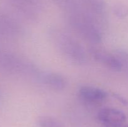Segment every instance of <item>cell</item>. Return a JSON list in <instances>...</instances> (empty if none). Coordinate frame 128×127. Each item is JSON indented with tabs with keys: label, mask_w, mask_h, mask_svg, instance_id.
Here are the masks:
<instances>
[{
	"label": "cell",
	"mask_w": 128,
	"mask_h": 127,
	"mask_svg": "<svg viewBox=\"0 0 128 127\" xmlns=\"http://www.w3.org/2000/svg\"><path fill=\"white\" fill-rule=\"evenodd\" d=\"M113 97H115L116 99L118 100V101H120L121 103L124 105H127L128 104V101L124 98L122 96H121V95L118 94V93H114L113 94Z\"/></svg>",
	"instance_id": "cell-11"
},
{
	"label": "cell",
	"mask_w": 128,
	"mask_h": 127,
	"mask_svg": "<svg viewBox=\"0 0 128 127\" xmlns=\"http://www.w3.org/2000/svg\"><path fill=\"white\" fill-rule=\"evenodd\" d=\"M114 14L119 18H124L128 15V7L122 4H116L112 8Z\"/></svg>",
	"instance_id": "cell-10"
},
{
	"label": "cell",
	"mask_w": 128,
	"mask_h": 127,
	"mask_svg": "<svg viewBox=\"0 0 128 127\" xmlns=\"http://www.w3.org/2000/svg\"><path fill=\"white\" fill-rule=\"evenodd\" d=\"M38 127H64L61 120L52 116H41L37 120Z\"/></svg>",
	"instance_id": "cell-8"
},
{
	"label": "cell",
	"mask_w": 128,
	"mask_h": 127,
	"mask_svg": "<svg viewBox=\"0 0 128 127\" xmlns=\"http://www.w3.org/2000/svg\"><path fill=\"white\" fill-rule=\"evenodd\" d=\"M61 9L68 12L80 5L79 0H52Z\"/></svg>",
	"instance_id": "cell-9"
},
{
	"label": "cell",
	"mask_w": 128,
	"mask_h": 127,
	"mask_svg": "<svg viewBox=\"0 0 128 127\" xmlns=\"http://www.w3.org/2000/svg\"><path fill=\"white\" fill-rule=\"evenodd\" d=\"M81 7L96 18L103 15L106 9L105 0H79Z\"/></svg>",
	"instance_id": "cell-6"
},
{
	"label": "cell",
	"mask_w": 128,
	"mask_h": 127,
	"mask_svg": "<svg viewBox=\"0 0 128 127\" xmlns=\"http://www.w3.org/2000/svg\"><path fill=\"white\" fill-rule=\"evenodd\" d=\"M50 37L55 47L66 59L78 65L86 62L84 49L73 36L63 30L54 29L50 32Z\"/></svg>",
	"instance_id": "cell-2"
},
{
	"label": "cell",
	"mask_w": 128,
	"mask_h": 127,
	"mask_svg": "<svg viewBox=\"0 0 128 127\" xmlns=\"http://www.w3.org/2000/svg\"><path fill=\"white\" fill-rule=\"evenodd\" d=\"M43 82L48 87L57 92L63 90L67 85L66 78L61 73L55 72H50L45 75Z\"/></svg>",
	"instance_id": "cell-7"
},
{
	"label": "cell",
	"mask_w": 128,
	"mask_h": 127,
	"mask_svg": "<svg viewBox=\"0 0 128 127\" xmlns=\"http://www.w3.org/2000/svg\"><path fill=\"white\" fill-rule=\"evenodd\" d=\"M104 127H128V125H126L124 124H121L112 126H104Z\"/></svg>",
	"instance_id": "cell-12"
},
{
	"label": "cell",
	"mask_w": 128,
	"mask_h": 127,
	"mask_svg": "<svg viewBox=\"0 0 128 127\" xmlns=\"http://www.w3.org/2000/svg\"><path fill=\"white\" fill-rule=\"evenodd\" d=\"M98 120L104 126H112L123 124L126 117L123 112L111 107H104L98 112Z\"/></svg>",
	"instance_id": "cell-5"
},
{
	"label": "cell",
	"mask_w": 128,
	"mask_h": 127,
	"mask_svg": "<svg viewBox=\"0 0 128 127\" xmlns=\"http://www.w3.org/2000/svg\"><path fill=\"white\" fill-rule=\"evenodd\" d=\"M79 98L88 104L99 105L108 98V93L104 90L92 86H82L79 89Z\"/></svg>",
	"instance_id": "cell-3"
},
{
	"label": "cell",
	"mask_w": 128,
	"mask_h": 127,
	"mask_svg": "<svg viewBox=\"0 0 128 127\" xmlns=\"http://www.w3.org/2000/svg\"><path fill=\"white\" fill-rule=\"evenodd\" d=\"M67 14L70 25L81 37L92 44L101 42L102 32L95 22L96 18L86 12L81 4Z\"/></svg>",
	"instance_id": "cell-1"
},
{
	"label": "cell",
	"mask_w": 128,
	"mask_h": 127,
	"mask_svg": "<svg viewBox=\"0 0 128 127\" xmlns=\"http://www.w3.org/2000/svg\"><path fill=\"white\" fill-rule=\"evenodd\" d=\"M92 57L98 62L109 69L119 72L123 68L122 63L116 55H113L102 49L92 48L91 50Z\"/></svg>",
	"instance_id": "cell-4"
}]
</instances>
